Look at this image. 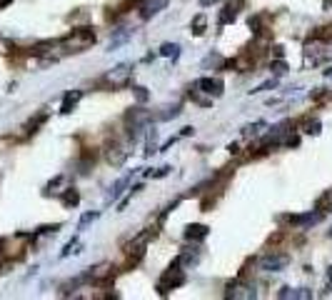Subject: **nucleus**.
I'll return each mask as SVG.
<instances>
[{"label":"nucleus","mask_w":332,"mask_h":300,"mask_svg":"<svg viewBox=\"0 0 332 300\" xmlns=\"http://www.w3.org/2000/svg\"><path fill=\"white\" fill-rule=\"evenodd\" d=\"M95 40H98L95 30L90 25H82V28H73L65 38H60V45L68 53H82V50H88Z\"/></svg>","instance_id":"obj_1"},{"label":"nucleus","mask_w":332,"mask_h":300,"mask_svg":"<svg viewBox=\"0 0 332 300\" xmlns=\"http://www.w3.org/2000/svg\"><path fill=\"white\" fill-rule=\"evenodd\" d=\"M150 120H153V113L145 110V108H130L125 113V128H128V135H130L133 143L142 135V130H148Z\"/></svg>","instance_id":"obj_2"},{"label":"nucleus","mask_w":332,"mask_h":300,"mask_svg":"<svg viewBox=\"0 0 332 300\" xmlns=\"http://www.w3.org/2000/svg\"><path fill=\"white\" fill-rule=\"evenodd\" d=\"M180 285H185V270H182L180 260L175 258L173 265L165 270L162 278L157 280V293H160V295H168L170 290H175V288H180Z\"/></svg>","instance_id":"obj_3"},{"label":"nucleus","mask_w":332,"mask_h":300,"mask_svg":"<svg viewBox=\"0 0 332 300\" xmlns=\"http://www.w3.org/2000/svg\"><path fill=\"white\" fill-rule=\"evenodd\" d=\"M130 75H133V65L130 63H120V65H115L110 73H105L102 83H105L108 88H122V85L130 83Z\"/></svg>","instance_id":"obj_4"},{"label":"nucleus","mask_w":332,"mask_h":300,"mask_svg":"<svg viewBox=\"0 0 332 300\" xmlns=\"http://www.w3.org/2000/svg\"><path fill=\"white\" fill-rule=\"evenodd\" d=\"M257 265H260L265 273H280V270H285V268L290 265V255L270 250V253H265L262 258L257 260Z\"/></svg>","instance_id":"obj_5"},{"label":"nucleus","mask_w":332,"mask_h":300,"mask_svg":"<svg viewBox=\"0 0 332 300\" xmlns=\"http://www.w3.org/2000/svg\"><path fill=\"white\" fill-rule=\"evenodd\" d=\"M82 283H95V285H105L110 278H113V265L110 263H98L93 268H88L85 273L80 275Z\"/></svg>","instance_id":"obj_6"},{"label":"nucleus","mask_w":332,"mask_h":300,"mask_svg":"<svg viewBox=\"0 0 332 300\" xmlns=\"http://www.w3.org/2000/svg\"><path fill=\"white\" fill-rule=\"evenodd\" d=\"M225 298H233V300H255V298H257V290H255V285H250V283L233 280V283H227Z\"/></svg>","instance_id":"obj_7"},{"label":"nucleus","mask_w":332,"mask_h":300,"mask_svg":"<svg viewBox=\"0 0 332 300\" xmlns=\"http://www.w3.org/2000/svg\"><path fill=\"white\" fill-rule=\"evenodd\" d=\"M105 158H108V163L113 168H120L122 163L128 160V150H125V145H122L120 140H113V143L105 145Z\"/></svg>","instance_id":"obj_8"},{"label":"nucleus","mask_w":332,"mask_h":300,"mask_svg":"<svg viewBox=\"0 0 332 300\" xmlns=\"http://www.w3.org/2000/svg\"><path fill=\"white\" fill-rule=\"evenodd\" d=\"M193 85H195V88H197L200 93H207L210 98H220V95H222V90H225L222 80H217V78H197Z\"/></svg>","instance_id":"obj_9"},{"label":"nucleus","mask_w":332,"mask_h":300,"mask_svg":"<svg viewBox=\"0 0 332 300\" xmlns=\"http://www.w3.org/2000/svg\"><path fill=\"white\" fill-rule=\"evenodd\" d=\"M320 218H322V213L317 210V213H305V215H290L287 223L290 228H310V225L320 223Z\"/></svg>","instance_id":"obj_10"},{"label":"nucleus","mask_w":332,"mask_h":300,"mask_svg":"<svg viewBox=\"0 0 332 300\" xmlns=\"http://www.w3.org/2000/svg\"><path fill=\"white\" fill-rule=\"evenodd\" d=\"M168 8V0H142V5H140V15H142V20H148V18H153V15H157L160 10H165Z\"/></svg>","instance_id":"obj_11"},{"label":"nucleus","mask_w":332,"mask_h":300,"mask_svg":"<svg viewBox=\"0 0 332 300\" xmlns=\"http://www.w3.org/2000/svg\"><path fill=\"white\" fill-rule=\"evenodd\" d=\"M82 100V90H68L63 95V105H60V113L63 115H70L75 108H78V103Z\"/></svg>","instance_id":"obj_12"},{"label":"nucleus","mask_w":332,"mask_h":300,"mask_svg":"<svg viewBox=\"0 0 332 300\" xmlns=\"http://www.w3.org/2000/svg\"><path fill=\"white\" fill-rule=\"evenodd\" d=\"M207 235H210V228L202 223H193L185 228V240H205Z\"/></svg>","instance_id":"obj_13"},{"label":"nucleus","mask_w":332,"mask_h":300,"mask_svg":"<svg viewBox=\"0 0 332 300\" xmlns=\"http://www.w3.org/2000/svg\"><path fill=\"white\" fill-rule=\"evenodd\" d=\"M177 260H180V265H182V268L197 265V263H200V250H197V248H185V250H182V255H180Z\"/></svg>","instance_id":"obj_14"},{"label":"nucleus","mask_w":332,"mask_h":300,"mask_svg":"<svg viewBox=\"0 0 332 300\" xmlns=\"http://www.w3.org/2000/svg\"><path fill=\"white\" fill-rule=\"evenodd\" d=\"M320 128H322V123H320L317 118H305V120L297 125V130H302V133H307V135H320Z\"/></svg>","instance_id":"obj_15"},{"label":"nucleus","mask_w":332,"mask_h":300,"mask_svg":"<svg viewBox=\"0 0 332 300\" xmlns=\"http://www.w3.org/2000/svg\"><path fill=\"white\" fill-rule=\"evenodd\" d=\"M153 153H160V143H157V130H148V138H145V155H153Z\"/></svg>","instance_id":"obj_16"},{"label":"nucleus","mask_w":332,"mask_h":300,"mask_svg":"<svg viewBox=\"0 0 332 300\" xmlns=\"http://www.w3.org/2000/svg\"><path fill=\"white\" fill-rule=\"evenodd\" d=\"M60 200H63L65 208H78V205H80V193H78L75 188H65L63 195H60Z\"/></svg>","instance_id":"obj_17"},{"label":"nucleus","mask_w":332,"mask_h":300,"mask_svg":"<svg viewBox=\"0 0 332 300\" xmlns=\"http://www.w3.org/2000/svg\"><path fill=\"white\" fill-rule=\"evenodd\" d=\"M128 183H130V175H125V178H120V180H115V185L108 190V200H117L122 193H125V188H128Z\"/></svg>","instance_id":"obj_18"},{"label":"nucleus","mask_w":332,"mask_h":300,"mask_svg":"<svg viewBox=\"0 0 332 300\" xmlns=\"http://www.w3.org/2000/svg\"><path fill=\"white\" fill-rule=\"evenodd\" d=\"M205 30H207V15H205V13H200V15H195V18H193V23H190V33H193V35H205Z\"/></svg>","instance_id":"obj_19"},{"label":"nucleus","mask_w":332,"mask_h":300,"mask_svg":"<svg viewBox=\"0 0 332 300\" xmlns=\"http://www.w3.org/2000/svg\"><path fill=\"white\" fill-rule=\"evenodd\" d=\"M160 55L177 60L180 58V45H177V43H162V45H160Z\"/></svg>","instance_id":"obj_20"},{"label":"nucleus","mask_w":332,"mask_h":300,"mask_svg":"<svg viewBox=\"0 0 332 300\" xmlns=\"http://www.w3.org/2000/svg\"><path fill=\"white\" fill-rule=\"evenodd\" d=\"M315 210H320V213H327V210H332V190H325L322 195L317 198V203H315Z\"/></svg>","instance_id":"obj_21"},{"label":"nucleus","mask_w":332,"mask_h":300,"mask_svg":"<svg viewBox=\"0 0 332 300\" xmlns=\"http://www.w3.org/2000/svg\"><path fill=\"white\" fill-rule=\"evenodd\" d=\"M45 120H48V110H40L35 118H30V120H28V133H35V130H38V128L43 125Z\"/></svg>","instance_id":"obj_22"},{"label":"nucleus","mask_w":332,"mask_h":300,"mask_svg":"<svg viewBox=\"0 0 332 300\" xmlns=\"http://www.w3.org/2000/svg\"><path fill=\"white\" fill-rule=\"evenodd\" d=\"M270 70H273V75L275 78H282L290 68H287V63L282 60V58H277V60H273V63H270Z\"/></svg>","instance_id":"obj_23"},{"label":"nucleus","mask_w":332,"mask_h":300,"mask_svg":"<svg viewBox=\"0 0 332 300\" xmlns=\"http://www.w3.org/2000/svg\"><path fill=\"white\" fill-rule=\"evenodd\" d=\"M235 18H237V13L233 10V8H222V13H220V18H217V23L220 25H230V23H235Z\"/></svg>","instance_id":"obj_24"},{"label":"nucleus","mask_w":332,"mask_h":300,"mask_svg":"<svg viewBox=\"0 0 332 300\" xmlns=\"http://www.w3.org/2000/svg\"><path fill=\"white\" fill-rule=\"evenodd\" d=\"M222 65H225V58H220V55H207L202 60V68H217V70H222Z\"/></svg>","instance_id":"obj_25"},{"label":"nucleus","mask_w":332,"mask_h":300,"mask_svg":"<svg viewBox=\"0 0 332 300\" xmlns=\"http://www.w3.org/2000/svg\"><path fill=\"white\" fill-rule=\"evenodd\" d=\"M190 100H195L197 105H202V108H210V105H213V98H202V95H200V90L195 88V85L190 88Z\"/></svg>","instance_id":"obj_26"},{"label":"nucleus","mask_w":332,"mask_h":300,"mask_svg":"<svg viewBox=\"0 0 332 300\" xmlns=\"http://www.w3.org/2000/svg\"><path fill=\"white\" fill-rule=\"evenodd\" d=\"M312 35H315V40H332V25H322Z\"/></svg>","instance_id":"obj_27"},{"label":"nucleus","mask_w":332,"mask_h":300,"mask_svg":"<svg viewBox=\"0 0 332 300\" xmlns=\"http://www.w3.org/2000/svg\"><path fill=\"white\" fill-rule=\"evenodd\" d=\"M265 128H267V123H262V120H260V123H255V125H247L242 133H245V135H260V133L265 130Z\"/></svg>","instance_id":"obj_28"},{"label":"nucleus","mask_w":332,"mask_h":300,"mask_svg":"<svg viewBox=\"0 0 332 300\" xmlns=\"http://www.w3.org/2000/svg\"><path fill=\"white\" fill-rule=\"evenodd\" d=\"M98 215H100V213H85V215L80 218V223H78V230H85L93 220H98Z\"/></svg>","instance_id":"obj_29"},{"label":"nucleus","mask_w":332,"mask_h":300,"mask_svg":"<svg viewBox=\"0 0 332 300\" xmlns=\"http://www.w3.org/2000/svg\"><path fill=\"white\" fill-rule=\"evenodd\" d=\"M180 115V105H173V108H165V113L157 115V120H170V118H177Z\"/></svg>","instance_id":"obj_30"},{"label":"nucleus","mask_w":332,"mask_h":300,"mask_svg":"<svg viewBox=\"0 0 332 300\" xmlns=\"http://www.w3.org/2000/svg\"><path fill=\"white\" fill-rule=\"evenodd\" d=\"M170 165H162V168H157V170H148V173H145V175H148V178H165V175H168L170 173Z\"/></svg>","instance_id":"obj_31"},{"label":"nucleus","mask_w":332,"mask_h":300,"mask_svg":"<svg viewBox=\"0 0 332 300\" xmlns=\"http://www.w3.org/2000/svg\"><path fill=\"white\" fill-rule=\"evenodd\" d=\"M63 183H65V178H63V175H58L55 180H50V183H48V188H45V195H50V193H58V188L63 185Z\"/></svg>","instance_id":"obj_32"},{"label":"nucleus","mask_w":332,"mask_h":300,"mask_svg":"<svg viewBox=\"0 0 332 300\" xmlns=\"http://www.w3.org/2000/svg\"><path fill=\"white\" fill-rule=\"evenodd\" d=\"M275 85H277V78L273 75V78H270L267 83H262V85H257V88H255V90H250V93H262V90H270V88H275Z\"/></svg>","instance_id":"obj_33"},{"label":"nucleus","mask_w":332,"mask_h":300,"mask_svg":"<svg viewBox=\"0 0 332 300\" xmlns=\"http://www.w3.org/2000/svg\"><path fill=\"white\" fill-rule=\"evenodd\" d=\"M60 228H63V225H60V223H55V225H40L35 235H45V233H58Z\"/></svg>","instance_id":"obj_34"},{"label":"nucleus","mask_w":332,"mask_h":300,"mask_svg":"<svg viewBox=\"0 0 332 300\" xmlns=\"http://www.w3.org/2000/svg\"><path fill=\"white\" fill-rule=\"evenodd\" d=\"M310 298H312V290L310 288H297L295 290V300H310Z\"/></svg>","instance_id":"obj_35"},{"label":"nucleus","mask_w":332,"mask_h":300,"mask_svg":"<svg viewBox=\"0 0 332 300\" xmlns=\"http://www.w3.org/2000/svg\"><path fill=\"white\" fill-rule=\"evenodd\" d=\"M227 8H233L235 13H240L245 8V0H227Z\"/></svg>","instance_id":"obj_36"},{"label":"nucleus","mask_w":332,"mask_h":300,"mask_svg":"<svg viewBox=\"0 0 332 300\" xmlns=\"http://www.w3.org/2000/svg\"><path fill=\"white\" fill-rule=\"evenodd\" d=\"M277 298H280V300H287V298L295 300V290H293V288H282V290L277 293Z\"/></svg>","instance_id":"obj_37"},{"label":"nucleus","mask_w":332,"mask_h":300,"mask_svg":"<svg viewBox=\"0 0 332 300\" xmlns=\"http://www.w3.org/2000/svg\"><path fill=\"white\" fill-rule=\"evenodd\" d=\"M135 98H137L140 103H145V100H148V90H145L142 85H137V88H135Z\"/></svg>","instance_id":"obj_38"},{"label":"nucleus","mask_w":332,"mask_h":300,"mask_svg":"<svg viewBox=\"0 0 332 300\" xmlns=\"http://www.w3.org/2000/svg\"><path fill=\"white\" fill-rule=\"evenodd\" d=\"M270 50H273V60H277V58L285 55V48H282V45H275V48H270Z\"/></svg>","instance_id":"obj_39"},{"label":"nucleus","mask_w":332,"mask_h":300,"mask_svg":"<svg viewBox=\"0 0 332 300\" xmlns=\"http://www.w3.org/2000/svg\"><path fill=\"white\" fill-rule=\"evenodd\" d=\"M217 3H220V0H200L202 8H210V5H217Z\"/></svg>","instance_id":"obj_40"},{"label":"nucleus","mask_w":332,"mask_h":300,"mask_svg":"<svg viewBox=\"0 0 332 300\" xmlns=\"http://www.w3.org/2000/svg\"><path fill=\"white\" fill-rule=\"evenodd\" d=\"M227 150H230V155H237V150H240V145H237V143H230V145H227Z\"/></svg>","instance_id":"obj_41"},{"label":"nucleus","mask_w":332,"mask_h":300,"mask_svg":"<svg viewBox=\"0 0 332 300\" xmlns=\"http://www.w3.org/2000/svg\"><path fill=\"white\" fill-rule=\"evenodd\" d=\"M322 8H325V10H330V8H332V0H322Z\"/></svg>","instance_id":"obj_42"},{"label":"nucleus","mask_w":332,"mask_h":300,"mask_svg":"<svg viewBox=\"0 0 332 300\" xmlns=\"http://www.w3.org/2000/svg\"><path fill=\"white\" fill-rule=\"evenodd\" d=\"M10 3H13V0H0V10H3L5 5H10Z\"/></svg>","instance_id":"obj_43"},{"label":"nucleus","mask_w":332,"mask_h":300,"mask_svg":"<svg viewBox=\"0 0 332 300\" xmlns=\"http://www.w3.org/2000/svg\"><path fill=\"white\" fill-rule=\"evenodd\" d=\"M3 245H5V240H0V260H3Z\"/></svg>","instance_id":"obj_44"},{"label":"nucleus","mask_w":332,"mask_h":300,"mask_svg":"<svg viewBox=\"0 0 332 300\" xmlns=\"http://www.w3.org/2000/svg\"><path fill=\"white\" fill-rule=\"evenodd\" d=\"M327 278H330V280H332V265L327 268Z\"/></svg>","instance_id":"obj_45"},{"label":"nucleus","mask_w":332,"mask_h":300,"mask_svg":"<svg viewBox=\"0 0 332 300\" xmlns=\"http://www.w3.org/2000/svg\"><path fill=\"white\" fill-rule=\"evenodd\" d=\"M325 75H327V78H330V75H332V65H330V68H327V70H325Z\"/></svg>","instance_id":"obj_46"},{"label":"nucleus","mask_w":332,"mask_h":300,"mask_svg":"<svg viewBox=\"0 0 332 300\" xmlns=\"http://www.w3.org/2000/svg\"><path fill=\"white\" fill-rule=\"evenodd\" d=\"M327 235H330V238H332V230H330V233H327Z\"/></svg>","instance_id":"obj_47"}]
</instances>
